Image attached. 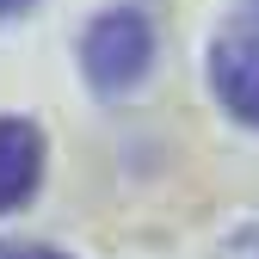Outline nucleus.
Returning <instances> with one entry per match:
<instances>
[{
	"mask_svg": "<svg viewBox=\"0 0 259 259\" xmlns=\"http://www.w3.org/2000/svg\"><path fill=\"white\" fill-rule=\"evenodd\" d=\"M0 259H68V253L37 247V241H7V247H0Z\"/></svg>",
	"mask_w": 259,
	"mask_h": 259,
	"instance_id": "4",
	"label": "nucleus"
},
{
	"mask_svg": "<svg viewBox=\"0 0 259 259\" xmlns=\"http://www.w3.org/2000/svg\"><path fill=\"white\" fill-rule=\"evenodd\" d=\"M154 62V25L136 7H111L87 25L80 37V68L99 93H130Z\"/></svg>",
	"mask_w": 259,
	"mask_h": 259,
	"instance_id": "1",
	"label": "nucleus"
},
{
	"mask_svg": "<svg viewBox=\"0 0 259 259\" xmlns=\"http://www.w3.org/2000/svg\"><path fill=\"white\" fill-rule=\"evenodd\" d=\"M31 0H0V19H13V13H25Z\"/></svg>",
	"mask_w": 259,
	"mask_h": 259,
	"instance_id": "5",
	"label": "nucleus"
},
{
	"mask_svg": "<svg viewBox=\"0 0 259 259\" xmlns=\"http://www.w3.org/2000/svg\"><path fill=\"white\" fill-rule=\"evenodd\" d=\"M210 87L229 117L259 130V25H229L210 44Z\"/></svg>",
	"mask_w": 259,
	"mask_h": 259,
	"instance_id": "2",
	"label": "nucleus"
},
{
	"mask_svg": "<svg viewBox=\"0 0 259 259\" xmlns=\"http://www.w3.org/2000/svg\"><path fill=\"white\" fill-rule=\"evenodd\" d=\"M44 179V130L31 117H0V216L25 210Z\"/></svg>",
	"mask_w": 259,
	"mask_h": 259,
	"instance_id": "3",
	"label": "nucleus"
}]
</instances>
